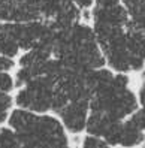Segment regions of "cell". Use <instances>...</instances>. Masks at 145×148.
<instances>
[{
  "label": "cell",
  "instance_id": "obj_1",
  "mask_svg": "<svg viewBox=\"0 0 145 148\" xmlns=\"http://www.w3.org/2000/svg\"><path fill=\"white\" fill-rule=\"evenodd\" d=\"M9 124L25 147H64L67 139L62 124L53 117L36 115L29 111L12 112Z\"/></svg>",
  "mask_w": 145,
  "mask_h": 148
},
{
  "label": "cell",
  "instance_id": "obj_2",
  "mask_svg": "<svg viewBox=\"0 0 145 148\" xmlns=\"http://www.w3.org/2000/svg\"><path fill=\"white\" fill-rule=\"evenodd\" d=\"M57 81L51 76L39 75L35 76L24 88L16 94V103L33 112H45L53 106V96Z\"/></svg>",
  "mask_w": 145,
  "mask_h": 148
},
{
  "label": "cell",
  "instance_id": "obj_3",
  "mask_svg": "<svg viewBox=\"0 0 145 148\" xmlns=\"http://www.w3.org/2000/svg\"><path fill=\"white\" fill-rule=\"evenodd\" d=\"M42 16L40 0H8L0 3V20L29 23Z\"/></svg>",
  "mask_w": 145,
  "mask_h": 148
},
{
  "label": "cell",
  "instance_id": "obj_4",
  "mask_svg": "<svg viewBox=\"0 0 145 148\" xmlns=\"http://www.w3.org/2000/svg\"><path fill=\"white\" fill-rule=\"evenodd\" d=\"M90 102L87 100H72L60 111L64 126L73 133H78L87 123V111Z\"/></svg>",
  "mask_w": 145,
  "mask_h": 148
},
{
  "label": "cell",
  "instance_id": "obj_5",
  "mask_svg": "<svg viewBox=\"0 0 145 148\" xmlns=\"http://www.w3.org/2000/svg\"><path fill=\"white\" fill-rule=\"evenodd\" d=\"M94 23L102 24H109V25H118L124 27L129 23V12L126 8L120 5H112V6H97L93 11Z\"/></svg>",
  "mask_w": 145,
  "mask_h": 148
},
{
  "label": "cell",
  "instance_id": "obj_6",
  "mask_svg": "<svg viewBox=\"0 0 145 148\" xmlns=\"http://www.w3.org/2000/svg\"><path fill=\"white\" fill-rule=\"evenodd\" d=\"M126 27V47L129 53L145 58V30L133 27L130 24H127Z\"/></svg>",
  "mask_w": 145,
  "mask_h": 148
},
{
  "label": "cell",
  "instance_id": "obj_7",
  "mask_svg": "<svg viewBox=\"0 0 145 148\" xmlns=\"http://www.w3.org/2000/svg\"><path fill=\"white\" fill-rule=\"evenodd\" d=\"M79 18V9L72 0H67V2L60 8L58 14L54 16L53 24L55 25V29H66L73 25Z\"/></svg>",
  "mask_w": 145,
  "mask_h": 148
},
{
  "label": "cell",
  "instance_id": "obj_8",
  "mask_svg": "<svg viewBox=\"0 0 145 148\" xmlns=\"http://www.w3.org/2000/svg\"><path fill=\"white\" fill-rule=\"evenodd\" d=\"M20 51V45L15 39L12 24H0V53L14 57Z\"/></svg>",
  "mask_w": 145,
  "mask_h": 148
},
{
  "label": "cell",
  "instance_id": "obj_9",
  "mask_svg": "<svg viewBox=\"0 0 145 148\" xmlns=\"http://www.w3.org/2000/svg\"><path fill=\"white\" fill-rule=\"evenodd\" d=\"M114 121H115L114 118H111L106 114H102V112H91V115L88 117L87 123H85V127H87L90 135L103 138L106 130L111 127V124H112Z\"/></svg>",
  "mask_w": 145,
  "mask_h": 148
},
{
  "label": "cell",
  "instance_id": "obj_10",
  "mask_svg": "<svg viewBox=\"0 0 145 148\" xmlns=\"http://www.w3.org/2000/svg\"><path fill=\"white\" fill-rule=\"evenodd\" d=\"M144 141H145V130L139 129L132 120H127L126 123H123L121 138H120L121 145L132 147V145H138Z\"/></svg>",
  "mask_w": 145,
  "mask_h": 148
},
{
  "label": "cell",
  "instance_id": "obj_11",
  "mask_svg": "<svg viewBox=\"0 0 145 148\" xmlns=\"http://www.w3.org/2000/svg\"><path fill=\"white\" fill-rule=\"evenodd\" d=\"M123 2L130 15V21L127 24L145 30V0H123Z\"/></svg>",
  "mask_w": 145,
  "mask_h": 148
},
{
  "label": "cell",
  "instance_id": "obj_12",
  "mask_svg": "<svg viewBox=\"0 0 145 148\" xmlns=\"http://www.w3.org/2000/svg\"><path fill=\"white\" fill-rule=\"evenodd\" d=\"M20 139L18 135L12 132L11 129H2L0 130V147H18Z\"/></svg>",
  "mask_w": 145,
  "mask_h": 148
},
{
  "label": "cell",
  "instance_id": "obj_13",
  "mask_svg": "<svg viewBox=\"0 0 145 148\" xmlns=\"http://www.w3.org/2000/svg\"><path fill=\"white\" fill-rule=\"evenodd\" d=\"M33 78H35V75H33L27 67H23L21 66V69L18 72H16V85H25L27 82H30Z\"/></svg>",
  "mask_w": 145,
  "mask_h": 148
},
{
  "label": "cell",
  "instance_id": "obj_14",
  "mask_svg": "<svg viewBox=\"0 0 145 148\" xmlns=\"http://www.w3.org/2000/svg\"><path fill=\"white\" fill-rule=\"evenodd\" d=\"M108 145L105 139H102L99 136H94V135H91V136H87L85 138V141H84V147L85 148H94V147H105Z\"/></svg>",
  "mask_w": 145,
  "mask_h": 148
},
{
  "label": "cell",
  "instance_id": "obj_15",
  "mask_svg": "<svg viewBox=\"0 0 145 148\" xmlns=\"http://www.w3.org/2000/svg\"><path fill=\"white\" fill-rule=\"evenodd\" d=\"M12 87H14L12 78L5 72H0V90L2 91H9Z\"/></svg>",
  "mask_w": 145,
  "mask_h": 148
},
{
  "label": "cell",
  "instance_id": "obj_16",
  "mask_svg": "<svg viewBox=\"0 0 145 148\" xmlns=\"http://www.w3.org/2000/svg\"><path fill=\"white\" fill-rule=\"evenodd\" d=\"M14 66L12 60L8 57V56H0V72H5V71H9V69Z\"/></svg>",
  "mask_w": 145,
  "mask_h": 148
},
{
  "label": "cell",
  "instance_id": "obj_17",
  "mask_svg": "<svg viewBox=\"0 0 145 148\" xmlns=\"http://www.w3.org/2000/svg\"><path fill=\"white\" fill-rule=\"evenodd\" d=\"M72 2L79 8H88V6H91L93 0H72Z\"/></svg>",
  "mask_w": 145,
  "mask_h": 148
},
{
  "label": "cell",
  "instance_id": "obj_18",
  "mask_svg": "<svg viewBox=\"0 0 145 148\" xmlns=\"http://www.w3.org/2000/svg\"><path fill=\"white\" fill-rule=\"evenodd\" d=\"M139 100L142 103V106L145 108V79H144V82L141 85V90H139Z\"/></svg>",
  "mask_w": 145,
  "mask_h": 148
},
{
  "label": "cell",
  "instance_id": "obj_19",
  "mask_svg": "<svg viewBox=\"0 0 145 148\" xmlns=\"http://www.w3.org/2000/svg\"><path fill=\"white\" fill-rule=\"evenodd\" d=\"M99 6H112V5H117L118 0H97Z\"/></svg>",
  "mask_w": 145,
  "mask_h": 148
},
{
  "label": "cell",
  "instance_id": "obj_20",
  "mask_svg": "<svg viewBox=\"0 0 145 148\" xmlns=\"http://www.w3.org/2000/svg\"><path fill=\"white\" fill-rule=\"evenodd\" d=\"M142 79H145V72L142 73Z\"/></svg>",
  "mask_w": 145,
  "mask_h": 148
},
{
  "label": "cell",
  "instance_id": "obj_21",
  "mask_svg": "<svg viewBox=\"0 0 145 148\" xmlns=\"http://www.w3.org/2000/svg\"><path fill=\"white\" fill-rule=\"evenodd\" d=\"M3 2H8V0H0V3H3Z\"/></svg>",
  "mask_w": 145,
  "mask_h": 148
}]
</instances>
